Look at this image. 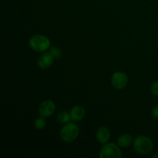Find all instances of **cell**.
I'll return each instance as SVG.
<instances>
[{
	"label": "cell",
	"mask_w": 158,
	"mask_h": 158,
	"mask_svg": "<svg viewBox=\"0 0 158 158\" xmlns=\"http://www.w3.org/2000/svg\"><path fill=\"white\" fill-rule=\"evenodd\" d=\"M123 154L118 144L114 143H106L100 150V158H121Z\"/></svg>",
	"instance_id": "cell-4"
},
{
	"label": "cell",
	"mask_w": 158,
	"mask_h": 158,
	"mask_svg": "<svg viewBox=\"0 0 158 158\" xmlns=\"http://www.w3.org/2000/svg\"><path fill=\"white\" fill-rule=\"evenodd\" d=\"M133 147L137 154L140 155H148L152 152L154 149L153 141L148 137L144 135H139L134 139Z\"/></svg>",
	"instance_id": "cell-1"
},
{
	"label": "cell",
	"mask_w": 158,
	"mask_h": 158,
	"mask_svg": "<svg viewBox=\"0 0 158 158\" xmlns=\"http://www.w3.org/2000/svg\"><path fill=\"white\" fill-rule=\"evenodd\" d=\"M49 52H51V54L53 56L56 60H59L63 56V52H62L61 49L58 47H56V46H52V47L49 48Z\"/></svg>",
	"instance_id": "cell-13"
},
{
	"label": "cell",
	"mask_w": 158,
	"mask_h": 158,
	"mask_svg": "<svg viewBox=\"0 0 158 158\" xmlns=\"http://www.w3.org/2000/svg\"><path fill=\"white\" fill-rule=\"evenodd\" d=\"M134 141L133 137L129 134H123L117 139V144L120 148H127Z\"/></svg>",
	"instance_id": "cell-10"
},
{
	"label": "cell",
	"mask_w": 158,
	"mask_h": 158,
	"mask_svg": "<svg viewBox=\"0 0 158 158\" xmlns=\"http://www.w3.org/2000/svg\"><path fill=\"white\" fill-rule=\"evenodd\" d=\"M70 120V114H68L66 111L60 112L58 114V115H57V120H58L59 123H61V124H66L68 122H69Z\"/></svg>",
	"instance_id": "cell-11"
},
{
	"label": "cell",
	"mask_w": 158,
	"mask_h": 158,
	"mask_svg": "<svg viewBox=\"0 0 158 158\" xmlns=\"http://www.w3.org/2000/svg\"><path fill=\"white\" fill-rule=\"evenodd\" d=\"M56 110V104L52 100H46L42 102L39 106V114L41 117H49Z\"/></svg>",
	"instance_id": "cell-6"
},
{
	"label": "cell",
	"mask_w": 158,
	"mask_h": 158,
	"mask_svg": "<svg viewBox=\"0 0 158 158\" xmlns=\"http://www.w3.org/2000/svg\"><path fill=\"white\" fill-rule=\"evenodd\" d=\"M151 92L155 97H158V80L154 82L151 86Z\"/></svg>",
	"instance_id": "cell-14"
},
{
	"label": "cell",
	"mask_w": 158,
	"mask_h": 158,
	"mask_svg": "<svg viewBox=\"0 0 158 158\" xmlns=\"http://www.w3.org/2000/svg\"><path fill=\"white\" fill-rule=\"evenodd\" d=\"M29 46L35 52H45L50 48L51 43L47 36L42 34L34 35L29 39Z\"/></svg>",
	"instance_id": "cell-3"
},
{
	"label": "cell",
	"mask_w": 158,
	"mask_h": 158,
	"mask_svg": "<svg viewBox=\"0 0 158 158\" xmlns=\"http://www.w3.org/2000/svg\"><path fill=\"white\" fill-rule=\"evenodd\" d=\"M80 133L78 125L73 122H68L60 130V138L66 143H71L77 140Z\"/></svg>",
	"instance_id": "cell-2"
},
{
	"label": "cell",
	"mask_w": 158,
	"mask_h": 158,
	"mask_svg": "<svg viewBox=\"0 0 158 158\" xmlns=\"http://www.w3.org/2000/svg\"><path fill=\"white\" fill-rule=\"evenodd\" d=\"M69 114H70L71 120L73 121H80V120H83V117H85L86 110L83 106H80V105H77L70 110Z\"/></svg>",
	"instance_id": "cell-9"
},
{
	"label": "cell",
	"mask_w": 158,
	"mask_h": 158,
	"mask_svg": "<svg viewBox=\"0 0 158 158\" xmlns=\"http://www.w3.org/2000/svg\"><path fill=\"white\" fill-rule=\"evenodd\" d=\"M46 120L45 119V117H38L34 121V127H35V129L37 130H42L46 127Z\"/></svg>",
	"instance_id": "cell-12"
},
{
	"label": "cell",
	"mask_w": 158,
	"mask_h": 158,
	"mask_svg": "<svg viewBox=\"0 0 158 158\" xmlns=\"http://www.w3.org/2000/svg\"><path fill=\"white\" fill-rule=\"evenodd\" d=\"M128 83V77L125 73L118 71L115 72L111 77V84L115 89H123Z\"/></svg>",
	"instance_id": "cell-5"
},
{
	"label": "cell",
	"mask_w": 158,
	"mask_h": 158,
	"mask_svg": "<svg viewBox=\"0 0 158 158\" xmlns=\"http://www.w3.org/2000/svg\"><path fill=\"white\" fill-rule=\"evenodd\" d=\"M152 157H153V158H158V152L155 153V154H153Z\"/></svg>",
	"instance_id": "cell-16"
},
{
	"label": "cell",
	"mask_w": 158,
	"mask_h": 158,
	"mask_svg": "<svg viewBox=\"0 0 158 158\" xmlns=\"http://www.w3.org/2000/svg\"><path fill=\"white\" fill-rule=\"evenodd\" d=\"M110 131L106 127H100L96 133L97 140L101 144H105V143H108L110 139Z\"/></svg>",
	"instance_id": "cell-8"
},
{
	"label": "cell",
	"mask_w": 158,
	"mask_h": 158,
	"mask_svg": "<svg viewBox=\"0 0 158 158\" xmlns=\"http://www.w3.org/2000/svg\"><path fill=\"white\" fill-rule=\"evenodd\" d=\"M151 115L156 120H158V105H156L152 108L151 110Z\"/></svg>",
	"instance_id": "cell-15"
},
{
	"label": "cell",
	"mask_w": 158,
	"mask_h": 158,
	"mask_svg": "<svg viewBox=\"0 0 158 158\" xmlns=\"http://www.w3.org/2000/svg\"><path fill=\"white\" fill-rule=\"evenodd\" d=\"M55 58L50 52H46L41 54L37 60V66L41 69H46L50 67L53 63Z\"/></svg>",
	"instance_id": "cell-7"
}]
</instances>
